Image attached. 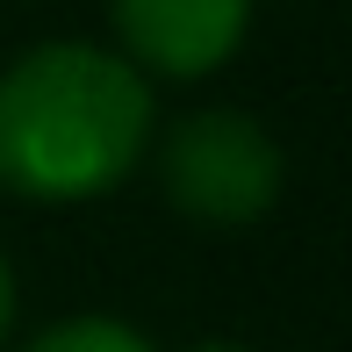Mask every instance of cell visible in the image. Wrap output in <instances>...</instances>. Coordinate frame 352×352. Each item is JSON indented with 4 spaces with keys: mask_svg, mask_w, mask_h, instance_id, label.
I'll use <instances>...</instances> for the list:
<instances>
[{
    "mask_svg": "<svg viewBox=\"0 0 352 352\" xmlns=\"http://www.w3.org/2000/svg\"><path fill=\"white\" fill-rule=\"evenodd\" d=\"M22 352H151V338L130 331V324H116V316H72V324L43 331V338L22 345Z\"/></svg>",
    "mask_w": 352,
    "mask_h": 352,
    "instance_id": "cell-4",
    "label": "cell"
},
{
    "mask_svg": "<svg viewBox=\"0 0 352 352\" xmlns=\"http://www.w3.org/2000/svg\"><path fill=\"white\" fill-rule=\"evenodd\" d=\"M252 0H116V36L137 72L201 79L245 43Z\"/></svg>",
    "mask_w": 352,
    "mask_h": 352,
    "instance_id": "cell-3",
    "label": "cell"
},
{
    "mask_svg": "<svg viewBox=\"0 0 352 352\" xmlns=\"http://www.w3.org/2000/svg\"><path fill=\"white\" fill-rule=\"evenodd\" d=\"M158 180H166V201L180 216L237 230L280 201L287 166H280V144L266 137V122L237 116V108H195L158 144Z\"/></svg>",
    "mask_w": 352,
    "mask_h": 352,
    "instance_id": "cell-2",
    "label": "cell"
},
{
    "mask_svg": "<svg viewBox=\"0 0 352 352\" xmlns=\"http://www.w3.org/2000/svg\"><path fill=\"white\" fill-rule=\"evenodd\" d=\"M8 324H14V274H8V252H0V345H8Z\"/></svg>",
    "mask_w": 352,
    "mask_h": 352,
    "instance_id": "cell-5",
    "label": "cell"
},
{
    "mask_svg": "<svg viewBox=\"0 0 352 352\" xmlns=\"http://www.w3.org/2000/svg\"><path fill=\"white\" fill-rule=\"evenodd\" d=\"M187 352H252V345H237V338H201V345H187Z\"/></svg>",
    "mask_w": 352,
    "mask_h": 352,
    "instance_id": "cell-6",
    "label": "cell"
},
{
    "mask_svg": "<svg viewBox=\"0 0 352 352\" xmlns=\"http://www.w3.org/2000/svg\"><path fill=\"white\" fill-rule=\"evenodd\" d=\"M151 144V87L122 51L36 43L0 72V187L22 201H94Z\"/></svg>",
    "mask_w": 352,
    "mask_h": 352,
    "instance_id": "cell-1",
    "label": "cell"
}]
</instances>
